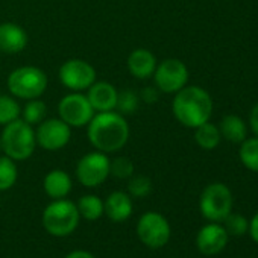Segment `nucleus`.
<instances>
[{
  "instance_id": "nucleus-1",
  "label": "nucleus",
  "mask_w": 258,
  "mask_h": 258,
  "mask_svg": "<svg viewBox=\"0 0 258 258\" xmlns=\"http://www.w3.org/2000/svg\"><path fill=\"white\" fill-rule=\"evenodd\" d=\"M129 137L126 120L112 111L93 115L88 123V139L99 152H115L121 149Z\"/></svg>"
},
{
  "instance_id": "nucleus-2",
  "label": "nucleus",
  "mask_w": 258,
  "mask_h": 258,
  "mask_svg": "<svg viewBox=\"0 0 258 258\" xmlns=\"http://www.w3.org/2000/svg\"><path fill=\"white\" fill-rule=\"evenodd\" d=\"M173 114L187 127H198L208 121L213 111L210 94L201 87H184L173 99Z\"/></svg>"
},
{
  "instance_id": "nucleus-3",
  "label": "nucleus",
  "mask_w": 258,
  "mask_h": 258,
  "mask_svg": "<svg viewBox=\"0 0 258 258\" xmlns=\"http://www.w3.org/2000/svg\"><path fill=\"white\" fill-rule=\"evenodd\" d=\"M0 142H2V149L5 151L7 157L14 161L28 160L34 154L37 145L32 126L20 118H16L11 123L5 124Z\"/></svg>"
},
{
  "instance_id": "nucleus-4",
  "label": "nucleus",
  "mask_w": 258,
  "mask_h": 258,
  "mask_svg": "<svg viewBox=\"0 0 258 258\" xmlns=\"http://www.w3.org/2000/svg\"><path fill=\"white\" fill-rule=\"evenodd\" d=\"M79 217L78 207L72 201L55 199V202L49 204L43 213V225L49 234L64 237L76 229Z\"/></svg>"
},
{
  "instance_id": "nucleus-5",
  "label": "nucleus",
  "mask_w": 258,
  "mask_h": 258,
  "mask_svg": "<svg viewBox=\"0 0 258 258\" xmlns=\"http://www.w3.org/2000/svg\"><path fill=\"white\" fill-rule=\"evenodd\" d=\"M47 87V76L37 67H20L8 78L10 91L20 99H37Z\"/></svg>"
},
{
  "instance_id": "nucleus-6",
  "label": "nucleus",
  "mask_w": 258,
  "mask_h": 258,
  "mask_svg": "<svg viewBox=\"0 0 258 258\" xmlns=\"http://www.w3.org/2000/svg\"><path fill=\"white\" fill-rule=\"evenodd\" d=\"M232 208V195L229 188L223 184L208 185L201 196V211L202 214L214 222L225 220Z\"/></svg>"
},
{
  "instance_id": "nucleus-7",
  "label": "nucleus",
  "mask_w": 258,
  "mask_h": 258,
  "mask_svg": "<svg viewBox=\"0 0 258 258\" xmlns=\"http://www.w3.org/2000/svg\"><path fill=\"white\" fill-rule=\"evenodd\" d=\"M139 238L149 247H161L170 238V225L164 216L155 211L143 214L137 225Z\"/></svg>"
},
{
  "instance_id": "nucleus-8",
  "label": "nucleus",
  "mask_w": 258,
  "mask_h": 258,
  "mask_svg": "<svg viewBox=\"0 0 258 258\" xmlns=\"http://www.w3.org/2000/svg\"><path fill=\"white\" fill-rule=\"evenodd\" d=\"M109 175V160L103 152H91L84 155L76 167V176L85 187L100 185Z\"/></svg>"
},
{
  "instance_id": "nucleus-9",
  "label": "nucleus",
  "mask_w": 258,
  "mask_h": 258,
  "mask_svg": "<svg viewBox=\"0 0 258 258\" xmlns=\"http://www.w3.org/2000/svg\"><path fill=\"white\" fill-rule=\"evenodd\" d=\"M157 87L164 93H178L188 81V70L179 59H166L154 72Z\"/></svg>"
},
{
  "instance_id": "nucleus-10",
  "label": "nucleus",
  "mask_w": 258,
  "mask_h": 258,
  "mask_svg": "<svg viewBox=\"0 0 258 258\" xmlns=\"http://www.w3.org/2000/svg\"><path fill=\"white\" fill-rule=\"evenodd\" d=\"M58 112L62 121L75 127L85 126L87 123H90V120L94 115V109L91 103L84 94L79 93L66 96L58 105Z\"/></svg>"
},
{
  "instance_id": "nucleus-11",
  "label": "nucleus",
  "mask_w": 258,
  "mask_h": 258,
  "mask_svg": "<svg viewBox=\"0 0 258 258\" xmlns=\"http://www.w3.org/2000/svg\"><path fill=\"white\" fill-rule=\"evenodd\" d=\"M70 136V126L59 118H49L41 121L38 126V131L35 133L38 145L46 151L62 149L69 143Z\"/></svg>"
},
{
  "instance_id": "nucleus-12",
  "label": "nucleus",
  "mask_w": 258,
  "mask_h": 258,
  "mask_svg": "<svg viewBox=\"0 0 258 258\" xmlns=\"http://www.w3.org/2000/svg\"><path fill=\"white\" fill-rule=\"evenodd\" d=\"M59 79L67 88L81 91L90 88L94 84L96 72L87 61L70 59L59 69Z\"/></svg>"
},
{
  "instance_id": "nucleus-13",
  "label": "nucleus",
  "mask_w": 258,
  "mask_h": 258,
  "mask_svg": "<svg viewBox=\"0 0 258 258\" xmlns=\"http://www.w3.org/2000/svg\"><path fill=\"white\" fill-rule=\"evenodd\" d=\"M198 247L205 255L219 253L228 243V232L220 225H207L204 226L196 238Z\"/></svg>"
},
{
  "instance_id": "nucleus-14",
  "label": "nucleus",
  "mask_w": 258,
  "mask_h": 258,
  "mask_svg": "<svg viewBox=\"0 0 258 258\" xmlns=\"http://www.w3.org/2000/svg\"><path fill=\"white\" fill-rule=\"evenodd\" d=\"M117 96L118 93L115 88L108 82H94L88 88V102L91 103L93 109H97L100 112L111 111L117 105Z\"/></svg>"
},
{
  "instance_id": "nucleus-15",
  "label": "nucleus",
  "mask_w": 258,
  "mask_h": 258,
  "mask_svg": "<svg viewBox=\"0 0 258 258\" xmlns=\"http://www.w3.org/2000/svg\"><path fill=\"white\" fill-rule=\"evenodd\" d=\"M28 35L16 23L0 25V52L4 53H19L26 47Z\"/></svg>"
},
{
  "instance_id": "nucleus-16",
  "label": "nucleus",
  "mask_w": 258,
  "mask_h": 258,
  "mask_svg": "<svg viewBox=\"0 0 258 258\" xmlns=\"http://www.w3.org/2000/svg\"><path fill=\"white\" fill-rule=\"evenodd\" d=\"M103 213L114 222H123L133 214V201L123 191H114L103 202Z\"/></svg>"
},
{
  "instance_id": "nucleus-17",
  "label": "nucleus",
  "mask_w": 258,
  "mask_h": 258,
  "mask_svg": "<svg viewBox=\"0 0 258 258\" xmlns=\"http://www.w3.org/2000/svg\"><path fill=\"white\" fill-rule=\"evenodd\" d=\"M127 69L133 76L139 79H148L157 69V59L152 52L146 49H137L127 58Z\"/></svg>"
},
{
  "instance_id": "nucleus-18",
  "label": "nucleus",
  "mask_w": 258,
  "mask_h": 258,
  "mask_svg": "<svg viewBox=\"0 0 258 258\" xmlns=\"http://www.w3.org/2000/svg\"><path fill=\"white\" fill-rule=\"evenodd\" d=\"M72 190V179L64 170H52L44 178V191L52 199H64Z\"/></svg>"
},
{
  "instance_id": "nucleus-19",
  "label": "nucleus",
  "mask_w": 258,
  "mask_h": 258,
  "mask_svg": "<svg viewBox=\"0 0 258 258\" xmlns=\"http://www.w3.org/2000/svg\"><path fill=\"white\" fill-rule=\"evenodd\" d=\"M219 131H220V136L225 137L228 142L241 143V142L246 140L247 127H246L244 121L240 117H237V115H226L220 121Z\"/></svg>"
},
{
  "instance_id": "nucleus-20",
  "label": "nucleus",
  "mask_w": 258,
  "mask_h": 258,
  "mask_svg": "<svg viewBox=\"0 0 258 258\" xmlns=\"http://www.w3.org/2000/svg\"><path fill=\"white\" fill-rule=\"evenodd\" d=\"M220 131L219 127L214 126L213 123H202L201 126L196 127V134H195V139H196V143L202 148V149H207V151H211L214 148H217V145L220 143Z\"/></svg>"
},
{
  "instance_id": "nucleus-21",
  "label": "nucleus",
  "mask_w": 258,
  "mask_h": 258,
  "mask_svg": "<svg viewBox=\"0 0 258 258\" xmlns=\"http://www.w3.org/2000/svg\"><path fill=\"white\" fill-rule=\"evenodd\" d=\"M76 207H78L79 216H82L87 220H97L103 214V202L100 201V198L94 195L82 196L78 201Z\"/></svg>"
},
{
  "instance_id": "nucleus-22",
  "label": "nucleus",
  "mask_w": 258,
  "mask_h": 258,
  "mask_svg": "<svg viewBox=\"0 0 258 258\" xmlns=\"http://www.w3.org/2000/svg\"><path fill=\"white\" fill-rule=\"evenodd\" d=\"M240 160L252 172H258V137L247 139L240 148Z\"/></svg>"
},
{
  "instance_id": "nucleus-23",
  "label": "nucleus",
  "mask_w": 258,
  "mask_h": 258,
  "mask_svg": "<svg viewBox=\"0 0 258 258\" xmlns=\"http://www.w3.org/2000/svg\"><path fill=\"white\" fill-rule=\"evenodd\" d=\"M17 181V166L10 157H0V190H10Z\"/></svg>"
},
{
  "instance_id": "nucleus-24",
  "label": "nucleus",
  "mask_w": 258,
  "mask_h": 258,
  "mask_svg": "<svg viewBox=\"0 0 258 258\" xmlns=\"http://www.w3.org/2000/svg\"><path fill=\"white\" fill-rule=\"evenodd\" d=\"M19 103L10 96H0V124H8L20 115Z\"/></svg>"
},
{
  "instance_id": "nucleus-25",
  "label": "nucleus",
  "mask_w": 258,
  "mask_h": 258,
  "mask_svg": "<svg viewBox=\"0 0 258 258\" xmlns=\"http://www.w3.org/2000/svg\"><path fill=\"white\" fill-rule=\"evenodd\" d=\"M46 112H47V108H46L44 102L34 99L26 103V106L23 109V120L29 124H37V123L43 121Z\"/></svg>"
},
{
  "instance_id": "nucleus-26",
  "label": "nucleus",
  "mask_w": 258,
  "mask_h": 258,
  "mask_svg": "<svg viewBox=\"0 0 258 258\" xmlns=\"http://www.w3.org/2000/svg\"><path fill=\"white\" fill-rule=\"evenodd\" d=\"M109 173L114 175L115 178H120V179L129 178L134 173V164L129 158L118 157L112 163H109Z\"/></svg>"
},
{
  "instance_id": "nucleus-27",
  "label": "nucleus",
  "mask_w": 258,
  "mask_h": 258,
  "mask_svg": "<svg viewBox=\"0 0 258 258\" xmlns=\"http://www.w3.org/2000/svg\"><path fill=\"white\" fill-rule=\"evenodd\" d=\"M129 193L136 198H145L151 193V188H152V184H151V179L146 178V176H136L129 181Z\"/></svg>"
},
{
  "instance_id": "nucleus-28",
  "label": "nucleus",
  "mask_w": 258,
  "mask_h": 258,
  "mask_svg": "<svg viewBox=\"0 0 258 258\" xmlns=\"http://www.w3.org/2000/svg\"><path fill=\"white\" fill-rule=\"evenodd\" d=\"M139 106V99L137 96L133 93V91H121L118 96H117V105L115 108H118L121 112L124 114H131L137 109Z\"/></svg>"
},
{
  "instance_id": "nucleus-29",
  "label": "nucleus",
  "mask_w": 258,
  "mask_h": 258,
  "mask_svg": "<svg viewBox=\"0 0 258 258\" xmlns=\"http://www.w3.org/2000/svg\"><path fill=\"white\" fill-rule=\"evenodd\" d=\"M225 222H226V232H229V234H232V235H241V234H244L246 231H247V228H249V225H247V220L243 217V216H240V214H228L226 216V219H225Z\"/></svg>"
},
{
  "instance_id": "nucleus-30",
  "label": "nucleus",
  "mask_w": 258,
  "mask_h": 258,
  "mask_svg": "<svg viewBox=\"0 0 258 258\" xmlns=\"http://www.w3.org/2000/svg\"><path fill=\"white\" fill-rule=\"evenodd\" d=\"M249 123H250V127L252 131L258 136V103L253 106V109L250 111V115H249Z\"/></svg>"
},
{
  "instance_id": "nucleus-31",
  "label": "nucleus",
  "mask_w": 258,
  "mask_h": 258,
  "mask_svg": "<svg viewBox=\"0 0 258 258\" xmlns=\"http://www.w3.org/2000/svg\"><path fill=\"white\" fill-rule=\"evenodd\" d=\"M250 235L258 243V213L255 214V217L250 222Z\"/></svg>"
},
{
  "instance_id": "nucleus-32",
  "label": "nucleus",
  "mask_w": 258,
  "mask_h": 258,
  "mask_svg": "<svg viewBox=\"0 0 258 258\" xmlns=\"http://www.w3.org/2000/svg\"><path fill=\"white\" fill-rule=\"evenodd\" d=\"M66 258H94V256L87 250H73Z\"/></svg>"
},
{
  "instance_id": "nucleus-33",
  "label": "nucleus",
  "mask_w": 258,
  "mask_h": 258,
  "mask_svg": "<svg viewBox=\"0 0 258 258\" xmlns=\"http://www.w3.org/2000/svg\"><path fill=\"white\" fill-rule=\"evenodd\" d=\"M143 99L146 102H155L157 100V91L152 90V88H148V90H143Z\"/></svg>"
},
{
  "instance_id": "nucleus-34",
  "label": "nucleus",
  "mask_w": 258,
  "mask_h": 258,
  "mask_svg": "<svg viewBox=\"0 0 258 258\" xmlns=\"http://www.w3.org/2000/svg\"><path fill=\"white\" fill-rule=\"evenodd\" d=\"M0 149H2V142H0Z\"/></svg>"
}]
</instances>
